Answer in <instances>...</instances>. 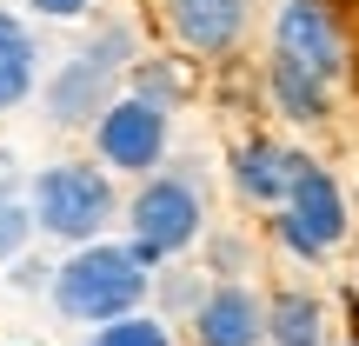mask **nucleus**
<instances>
[{
  "mask_svg": "<svg viewBox=\"0 0 359 346\" xmlns=\"http://www.w3.org/2000/svg\"><path fill=\"white\" fill-rule=\"evenodd\" d=\"M53 313L74 326H114L127 313H147L154 300V267L133 253L127 240H93V246H74L67 260H53V286H47Z\"/></svg>",
  "mask_w": 359,
  "mask_h": 346,
  "instance_id": "nucleus-1",
  "label": "nucleus"
},
{
  "mask_svg": "<svg viewBox=\"0 0 359 346\" xmlns=\"http://www.w3.org/2000/svg\"><path fill=\"white\" fill-rule=\"evenodd\" d=\"M127 246L147 260V267H173V260H187L193 246L213 233V206H206V173L200 160H167L160 173L133 180L127 193Z\"/></svg>",
  "mask_w": 359,
  "mask_h": 346,
  "instance_id": "nucleus-2",
  "label": "nucleus"
},
{
  "mask_svg": "<svg viewBox=\"0 0 359 346\" xmlns=\"http://www.w3.org/2000/svg\"><path fill=\"white\" fill-rule=\"evenodd\" d=\"M27 213H34V233L53 246H93L107 240V227L120 220V187L107 167L93 160H47L27 180Z\"/></svg>",
  "mask_w": 359,
  "mask_h": 346,
  "instance_id": "nucleus-3",
  "label": "nucleus"
},
{
  "mask_svg": "<svg viewBox=\"0 0 359 346\" xmlns=\"http://www.w3.org/2000/svg\"><path fill=\"white\" fill-rule=\"evenodd\" d=\"M266 233L293 260H306V267H320L326 253H339L346 233H353V200H346V187H339V173L320 167V160L306 154V160H299V173H293L286 206L266 220Z\"/></svg>",
  "mask_w": 359,
  "mask_h": 346,
  "instance_id": "nucleus-4",
  "label": "nucleus"
},
{
  "mask_svg": "<svg viewBox=\"0 0 359 346\" xmlns=\"http://www.w3.org/2000/svg\"><path fill=\"white\" fill-rule=\"evenodd\" d=\"M273 60H293L320 87H339L353 74V27L339 0H280L273 7Z\"/></svg>",
  "mask_w": 359,
  "mask_h": 346,
  "instance_id": "nucleus-5",
  "label": "nucleus"
},
{
  "mask_svg": "<svg viewBox=\"0 0 359 346\" xmlns=\"http://www.w3.org/2000/svg\"><path fill=\"white\" fill-rule=\"evenodd\" d=\"M87 140H93V167H107L114 180H147V173L167 167V154H173V114L140 100V93H120L93 120Z\"/></svg>",
  "mask_w": 359,
  "mask_h": 346,
  "instance_id": "nucleus-6",
  "label": "nucleus"
},
{
  "mask_svg": "<svg viewBox=\"0 0 359 346\" xmlns=\"http://www.w3.org/2000/svg\"><path fill=\"white\" fill-rule=\"evenodd\" d=\"M173 47L193 60H233L253 34V0H160Z\"/></svg>",
  "mask_w": 359,
  "mask_h": 346,
  "instance_id": "nucleus-7",
  "label": "nucleus"
},
{
  "mask_svg": "<svg viewBox=\"0 0 359 346\" xmlns=\"http://www.w3.org/2000/svg\"><path fill=\"white\" fill-rule=\"evenodd\" d=\"M114 100H120V74H107V67L87 60L80 47L40 80V107H47V120L60 133H93V120H100Z\"/></svg>",
  "mask_w": 359,
  "mask_h": 346,
  "instance_id": "nucleus-8",
  "label": "nucleus"
},
{
  "mask_svg": "<svg viewBox=\"0 0 359 346\" xmlns=\"http://www.w3.org/2000/svg\"><path fill=\"white\" fill-rule=\"evenodd\" d=\"M299 160H306V154H293V147H286V140H273V133H246V140L226 154L233 200H240V206H253V213H280V206H286V193H293Z\"/></svg>",
  "mask_w": 359,
  "mask_h": 346,
  "instance_id": "nucleus-9",
  "label": "nucleus"
},
{
  "mask_svg": "<svg viewBox=\"0 0 359 346\" xmlns=\"http://www.w3.org/2000/svg\"><path fill=\"white\" fill-rule=\"evenodd\" d=\"M193 346H266V300L246 280H213L187 320Z\"/></svg>",
  "mask_w": 359,
  "mask_h": 346,
  "instance_id": "nucleus-10",
  "label": "nucleus"
},
{
  "mask_svg": "<svg viewBox=\"0 0 359 346\" xmlns=\"http://www.w3.org/2000/svg\"><path fill=\"white\" fill-rule=\"evenodd\" d=\"M40 40L34 27L20 20L13 7H0V114H13V107H27L40 93Z\"/></svg>",
  "mask_w": 359,
  "mask_h": 346,
  "instance_id": "nucleus-11",
  "label": "nucleus"
},
{
  "mask_svg": "<svg viewBox=\"0 0 359 346\" xmlns=\"http://www.w3.org/2000/svg\"><path fill=\"white\" fill-rule=\"evenodd\" d=\"M266 346H333L326 340V300L313 286L266 293Z\"/></svg>",
  "mask_w": 359,
  "mask_h": 346,
  "instance_id": "nucleus-12",
  "label": "nucleus"
},
{
  "mask_svg": "<svg viewBox=\"0 0 359 346\" xmlns=\"http://www.w3.org/2000/svg\"><path fill=\"white\" fill-rule=\"evenodd\" d=\"M266 100H273V114H286L293 127H326V120H333V87L299 74L293 60H266Z\"/></svg>",
  "mask_w": 359,
  "mask_h": 346,
  "instance_id": "nucleus-13",
  "label": "nucleus"
},
{
  "mask_svg": "<svg viewBox=\"0 0 359 346\" xmlns=\"http://www.w3.org/2000/svg\"><path fill=\"white\" fill-rule=\"evenodd\" d=\"M206 286H213V280H206V273H193V267H180V260H173V267H160V280H154V300H160V320H193V307H200V300H206Z\"/></svg>",
  "mask_w": 359,
  "mask_h": 346,
  "instance_id": "nucleus-14",
  "label": "nucleus"
},
{
  "mask_svg": "<svg viewBox=\"0 0 359 346\" xmlns=\"http://www.w3.org/2000/svg\"><path fill=\"white\" fill-rule=\"evenodd\" d=\"M127 93H140V100H154V107H167V114H173V107L187 100V74H180L173 60H147V53H140L133 74H127Z\"/></svg>",
  "mask_w": 359,
  "mask_h": 346,
  "instance_id": "nucleus-15",
  "label": "nucleus"
},
{
  "mask_svg": "<svg viewBox=\"0 0 359 346\" xmlns=\"http://www.w3.org/2000/svg\"><path fill=\"white\" fill-rule=\"evenodd\" d=\"M34 213H27V193H13L7 180H0V267H13V260L34 246Z\"/></svg>",
  "mask_w": 359,
  "mask_h": 346,
  "instance_id": "nucleus-16",
  "label": "nucleus"
},
{
  "mask_svg": "<svg viewBox=\"0 0 359 346\" xmlns=\"http://www.w3.org/2000/svg\"><path fill=\"white\" fill-rule=\"evenodd\" d=\"M87 346H173V326L160 320V313H127V320H114V326H93Z\"/></svg>",
  "mask_w": 359,
  "mask_h": 346,
  "instance_id": "nucleus-17",
  "label": "nucleus"
},
{
  "mask_svg": "<svg viewBox=\"0 0 359 346\" xmlns=\"http://www.w3.org/2000/svg\"><path fill=\"white\" fill-rule=\"evenodd\" d=\"M7 286H13V293H47V286H53V267H47V260H34V253H20L7 267Z\"/></svg>",
  "mask_w": 359,
  "mask_h": 346,
  "instance_id": "nucleus-18",
  "label": "nucleus"
},
{
  "mask_svg": "<svg viewBox=\"0 0 359 346\" xmlns=\"http://www.w3.org/2000/svg\"><path fill=\"white\" fill-rule=\"evenodd\" d=\"M27 7H34L40 20H87L93 0H27Z\"/></svg>",
  "mask_w": 359,
  "mask_h": 346,
  "instance_id": "nucleus-19",
  "label": "nucleus"
},
{
  "mask_svg": "<svg viewBox=\"0 0 359 346\" xmlns=\"http://www.w3.org/2000/svg\"><path fill=\"white\" fill-rule=\"evenodd\" d=\"M333 346H359V333H346V340H333Z\"/></svg>",
  "mask_w": 359,
  "mask_h": 346,
  "instance_id": "nucleus-20",
  "label": "nucleus"
}]
</instances>
